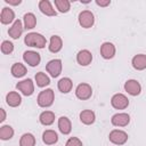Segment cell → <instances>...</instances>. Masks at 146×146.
I'll return each instance as SVG.
<instances>
[{
  "mask_svg": "<svg viewBox=\"0 0 146 146\" xmlns=\"http://www.w3.org/2000/svg\"><path fill=\"white\" fill-rule=\"evenodd\" d=\"M39 121L42 125H50L55 122V113L51 111H43L39 115Z\"/></svg>",
  "mask_w": 146,
  "mask_h": 146,
  "instance_id": "24",
  "label": "cell"
},
{
  "mask_svg": "<svg viewBox=\"0 0 146 146\" xmlns=\"http://www.w3.org/2000/svg\"><path fill=\"white\" fill-rule=\"evenodd\" d=\"M23 24H24V29H26V30L34 29L36 25V17L34 16V14L26 13L23 17Z\"/></svg>",
  "mask_w": 146,
  "mask_h": 146,
  "instance_id": "25",
  "label": "cell"
},
{
  "mask_svg": "<svg viewBox=\"0 0 146 146\" xmlns=\"http://www.w3.org/2000/svg\"><path fill=\"white\" fill-rule=\"evenodd\" d=\"M54 3L59 13H67L71 8V2L68 0H55Z\"/></svg>",
  "mask_w": 146,
  "mask_h": 146,
  "instance_id": "30",
  "label": "cell"
},
{
  "mask_svg": "<svg viewBox=\"0 0 146 146\" xmlns=\"http://www.w3.org/2000/svg\"><path fill=\"white\" fill-rule=\"evenodd\" d=\"M130 122V115L127 113H116L112 116L111 123L115 127H125Z\"/></svg>",
  "mask_w": 146,
  "mask_h": 146,
  "instance_id": "11",
  "label": "cell"
},
{
  "mask_svg": "<svg viewBox=\"0 0 146 146\" xmlns=\"http://www.w3.org/2000/svg\"><path fill=\"white\" fill-rule=\"evenodd\" d=\"M6 103H7V105L10 106V107H17V106H19L21 103H22V97H21V95H19L18 92H16V91H10V92H8L7 96H6Z\"/></svg>",
  "mask_w": 146,
  "mask_h": 146,
  "instance_id": "17",
  "label": "cell"
},
{
  "mask_svg": "<svg viewBox=\"0 0 146 146\" xmlns=\"http://www.w3.org/2000/svg\"><path fill=\"white\" fill-rule=\"evenodd\" d=\"M65 146H83V144L78 137H71L67 139Z\"/></svg>",
  "mask_w": 146,
  "mask_h": 146,
  "instance_id": "32",
  "label": "cell"
},
{
  "mask_svg": "<svg viewBox=\"0 0 146 146\" xmlns=\"http://www.w3.org/2000/svg\"><path fill=\"white\" fill-rule=\"evenodd\" d=\"M35 82H36V86L40 87V88H43V87H47L50 84V79L49 76L43 73V72H38L35 74Z\"/></svg>",
  "mask_w": 146,
  "mask_h": 146,
  "instance_id": "27",
  "label": "cell"
},
{
  "mask_svg": "<svg viewBox=\"0 0 146 146\" xmlns=\"http://www.w3.org/2000/svg\"><path fill=\"white\" fill-rule=\"evenodd\" d=\"M13 51H14V44H13V42H10L8 40L2 41V43H1V52L5 54V55H9Z\"/></svg>",
  "mask_w": 146,
  "mask_h": 146,
  "instance_id": "31",
  "label": "cell"
},
{
  "mask_svg": "<svg viewBox=\"0 0 146 146\" xmlns=\"http://www.w3.org/2000/svg\"><path fill=\"white\" fill-rule=\"evenodd\" d=\"M108 139H110L111 143H113L115 145H123L128 140V133L125 131H123V130L114 129V130H112L110 132Z\"/></svg>",
  "mask_w": 146,
  "mask_h": 146,
  "instance_id": "5",
  "label": "cell"
},
{
  "mask_svg": "<svg viewBox=\"0 0 146 146\" xmlns=\"http://www.w3.org/2000/svg\"><path fill=\"white\" fill-rule=\"evenodd\" d=\"M24 42L26 46L29 47H34V48H39V49H42L46 47L47 44V39L40 34V33H36V32H30L25 35L24 38Z\"/></svg>",
  "mask_w": 146,
  "mask_h": 146,
  "instance_id": "1",
  "label": "cell"
},
{
  "mask_svg": "<svg viewBox=\"0 0 146 146\" xmlns=\"http://www.w3.org/2000/svg\"><path fill=\"white\" fill-rule=\"evenodd\" d=\"M42 140L46 145H54L58 141V135L55 130H46L42 133Z\"/></svg>",
  "mask_w": 146,
  "mask_h": 146,
  "instance_id": "21",
  "label": "cell"
},
{
  "mask_svg": "<svg viewBox=\"0 0 146 146\" xmlns=\"http://www.w3.org/2000/svg\"><path fill=\"white\" fill-rule=\"evenodd\" d=\"M80 121L83 124L90 125V124H92L96 121V115H95V113L91 110H83L80 113Z\"/></svg>",
  "mask_w": 146,
  "mask_h": 146,
  "instance_id": "22",
  "label": "cell"
},
{
  "mask_svg": "<svg viewBox=\"0 0 146 146\" xmlns=\"http://www.w3.org/2000/svg\"><path fill=\"white\" fill-rule=\"evenodd\" d=\"M14 136V129L9 124H5L0 128V138L2 140H9Z\"/></svg>",
  "mask_w": 146,
  "mask_h": 146,
  "instance_id": "29",
  "label": "cell"
},
{
  "mask_svg": "<svg viewBox=\"0 0 146 146\" xmlns=\"http://www.w3.org/2000/svg\"><path fill=\"white\" fill-rule=\"evenodd\" d=\"M78 21L81 27L90 29L95 24V16L90 10H82L78 16Z\"/></svg>",
  "mask_w": 146,
  "mask_h": 146,
  "instance_id": "3",
  "label": "cell"
},
{
  "mask_svg": "<svg viewBox=\"0 0 146 146\" xmlns=\"http://www.w3.org/2000/svg\"><path fill=\"white\" fill-rule=\"evenodd\" d=\"M23 59L24 62L30 65L31 67H34V66H38L41 62V56L39 52L36 51H33V50H27L23 54Z\"/></svg>",
  "mask_w": 146,
  "mask_h": 146,
  "instance_id": "9",
  "label": "cell"
},
{
  "mask_svg": "<svg viewBox=\"0 0 146 146\" xmlns=\"http://www.w3.org/2000/svg\"><path fill=\"white\" fill-rule=\"evenodd\" d=\"M124 90L131 96H138L141 91V86L137 80L130 79L124 83Z\"/></svg>",
  "mask_w": 146,
  "mask_h": 146,
  "instance_id": "10",
  "label": "cell"
},
{
  "mask_svg": "<svg viewBox=\"0 0 146 146\" xmlns=\"http://www.w3.org/2000/svg\"><path fill=\"white\" fill-rule=\"evenodd\" d=\"M132 67L137 71H143L146 68V55L145 54H138L135 55L131 59Z\"/></svg>",
  "mask_w": 146,
  "mask_h": 146,
  "instance_id": "15",
  "label": "cell"
},
{
  "mask_svg": "<svg viewBox=\"0 0 146 146\" xmlns=\"http://www.w3.org/2000/svg\"><path fill=\"white\" fill-rule=\"evenodd\" d=\"M48 48H49V51H50V52H54V54L60 51L62 48H63V41H62V38L58 36V35H52V36L50 38Z\"/></svg>",
  "mask_w": 146,
  "mask_h": 146,
  "instance_id": "19",
  "label": "cell"
},
{
  "mask_svg": "<svg viewBox=\"0 0 146 146\" xmlns=\"http://www.w3.org/2000/svg\"><path fill=\"white\" fill-rule=\"evenodd\" d=\"M0 113H1V117H0V122H3L6 120V111L3 108H0Z\"/></svg>",
  "mask_w": 146,
  "mask_h": 146,
  "instance_id": "35",
  "label": "cell"
},
{
  "mask_svg": "<svg viewBox=\"0 0 146 146\" xmlns=\"http://www.w3.org/2000/svg\"><path fill=\"white\" fill-rule=\"evenodd\" d=\"M57 88L60 92L68 94L73 88V82L70 78H62L57 83Z\"/></svg>",
  "mask_w": 146,
  "mask_h": 146,
  "instance_id": "23",
  "label": "cell"
},
{
  "mask_svg": "<svg viewBox=\"0 0 146 146\" xmlns=\"http://www.w3.org/2000/svg\"><path fill=\"white\" fill-rule=\"evenodd\" d=\"M16 89L19 90L24 96H31L34 92V83L31 79H25L16 84Z\"/></svg>",
  "mask_w": 146,
  "mask_h": 146,
  "instance_id": "8",
  "label": "cell"
},
{
  "mask_svg": "<svg viewBox=\"0 0 146 146\" xmlns=\"http://www.w3.org/2000/svg\"><path fill=\"white\" fill-rule=\"evenodd\" d=\"M58 129L63 135H68L72 131V123L68 117L60 116L58 119Z\"/></svg>",
  "mask_w": 146,
  "mask_h": 146,
  "instance_id": "20",
  "label": "cell"
},
{
  "mask_svg": "<svg viewBox=\"0 0 146 146\" xmlns=\"http://www.w3.org/2000/svg\"><path fill=\"white\" fill-rule=\"evenodd\" d=\"M39 9L46 16H56L57 15L56 10L54 9V7L51 6V3L48 0H41V1H39Z\"/></svg>",
  "mask_w": 146,
  "mask_h": 146,
  "instance_id": "18",
  "label": "cell"
},
{
  "mask_svg": "<svg viewBox=\"0 0 146 146\" xmlns=\"http://www.w3.org/2000/svg\"><path fill=\"white\" fill-rule=\"evenodd\" d=\"M111 104L115 110H124L129 106V99L123 94H115L111 98Z\"/></svg>",
  "mask_w": 146,
  "mask_h": 146,
  "instance_id": "6",
  "label": "cell"
},
{
  "mask_svg": "<svg viewBox=\"0 0 146 146\" xmlns=\"http://www.w3.org/2000/svg\"><path fill=\"white\" fill-rule=\"evenodd\" d=\"M62 68H63V65H62V60L60 59H51L46 65L47 72L52 78H57L62 73Z\"/></svg>",
  "mask_w": 146,
  "mask_h": 146,
  "instance_id": "7",
  "label": "cell"
},
{
  "mask_svg": "<svg viewBox=\"0 0 146 146\" xmlns=\"http://www.w3.org/2000/svg\"><path fill=\"white\" fill-rule=\"evenodd\" d=\"M23 29H24V25H23L22 21H21V19H16V21L13 23V25L9 27L8 34H9V36L13 38V39H18V38L22 35V33H23Z\"/></svg>",
  "mask_w": 146,
  "mask_h": 146,
  "instance_id": "14",
  "label": "cell"
},
{
  "mask_svg": "<svg viewBox=\"0 0 146 146\" xmlns=\"http://www.w3.org/2000/svg\"><path fill=\"white\" fill-rule=\"evenodd\" d=\"M19 146H35V137L30 132L22 135L19 139Z\"/></svg>",
  "mask_w": 146,
  "mask_h": 146,
  "instance_id": "28",
  "label": "cell"
},
{
  "mask_svg": "<svg viewBox=\"0 0 146 146\" xmlns=\"http://www.w3.org/2000/svg\"><path fill=\"white\" fill-rule=\"evenodd\" d=\"M115 46L112 42H104L100 46V55L104 59H111L115 56Z\"/></svg>",
  "mask_w": 146,
  "mask_h": 146,
  "instance_id": "12",
  "label": "cell"
},
{
  "mask_svg": "<svg viewBox=\"0 0 146 146\" xmlns=\"http://www.w3.org/2000/svg\"><path fill=\"white\" fill-rule=\"evenodd\" d=\"M0 22L2 24H5V25L15 22V13H14V10L8 8V7L2 8L1 14H0Z\"/></svg>",
  "mask_w": 146,
  "mask_h": 146,
  "instance_id": "16",
  "label": "cell"
},
{
  "mask_svg": "<svg viewBox=\"0 0 146 146\" xmlns=\"http://www.w3.org/2000/svg\"><path fill=\"white\" fill-rule=\"evenodd\" d=\"M75 96L80 100H87L92 96V88L88 83H80L75 88Z\"/></svg>",
  "mask_w": 146,
  "mask_h": 146,
  "instance_id": "4",
  "label": "cell"
},
{
  "mask_svg": "<svg viewBox=\"0 0 146 146\" xmlns=\"http://www.w3.org/2000/svg\"><path fill=\"white\" fill-rule=\"evenodd\" d=\"M54 100H55V94L52 91V89H46V90H42L38 98H36V103L40 107H49L54 104Z\"/></svg>",
  "mask_w": 146,
  "mask_h": 146,
  "instance_id": "2",
  "label": "cell"
},
{
  "mask_svg": "<svg viewBox=\"0 0 146 146\" xmlns=\"http://www.w3.org/2000/svg\"><path fill=\"white\" fill-rule=\"evenodd\" d=\"M6 3H9L11 6H18L22 3V0H5Z\"/></svg>",
  "mask_w": 146,
  "mask_h": 146,
  "instance_id": "34",
  "label": "cell"
},
{
  "mask_svg": "<svg viewBox=\"0 0 146 146\" xmlns=\"http://www.w3.org/2000/svg\"><path fill=\"white\" fill-rule=\"evenodd\" d=\"M111 3L110 0H96V5L99 7H107Z\"/></svg>",
  "mask_w": 146,
  "mask_h": 146,
  "instance_id": "33",
  "label": "cell"
},
{
  "mask_svg": "<svg viewBox=\"0 0 146 146\" xmlns=\"http://www.w3.org/2000/svg\"><path fill=\"white\" fill-rule=\"evenodd\" d=\"M92 60V54L88 49H82L76 54V62L81 66H88Z\"/></svg>",
  "mask_w": 146,
  "mask_h": 146,
  "instance_id": "13",
  "label": "cell"
},
{
  "mask_svg": "<svg viewBox=\"0 0 146 146\" xmlns=\"http://www.w3.org/2000/svg\"><path fill=\"white\" fill-rule=\"evenodd\" d=\"M10 72H11V75L13 76H15V78H22V76H24L26 74V67L22 63H15L11 66Z\"/></svg>",
  "mask_w": 146,
  "mask_h": 146,
  "instance_id": "26",
  "label": "cell"
}]
</instances>
